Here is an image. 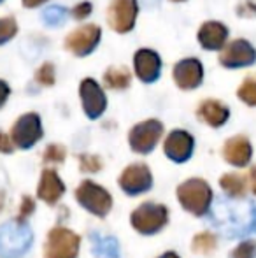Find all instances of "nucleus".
Masks as SVG:
<instances>
[{"instance_id":"obj_35","label":"nucleus","mask_w":256,"mask_h":258,"mask_svg":"<svg viewBox=\"0 0 256 258\" xmlns=\"http://www.w3.org/2000/svg\"><path fill=\"white\" fill-rule=\"evenodd\" d=\"M9 93H11V90H9V86H7V83L0 79V107L7 102V99H9Z\"/></svg>"},{"instance_id":"obj_21","label":"nucleus","mask_w":256,"mask_h":258,"mask_svg":"<svg viewBox=\"0 0 256 258\" xmlns=\"http://www.w3.org/2000/svg\"><path fill=\"white\" fill-rule=\"evenodd\" d=\"M219 186L225 191L228 197L232 199H244L247 194V179L240 174L235 172H228L225 176L219 177Z\"/></svg>"},{"instance_id":"obj_36","label":"nucleus","mask_w":256,"mask_h":258,"mask_svg":"<svg viewBox=\"0 0 256 258\" xmlns=\"http://www.w3.org/2000/svg\"><path fill=\"white\" fill-rule=\"evenodd\" d=\"M247 184H249L251 191L256 195V165L249 170V176H247Z\"/></svg>"},{"instance_id":"obj_11","label":"nucleus","mask_w":256,"mask_h":258,"mask_svg":"<svg viewBox=\"0 0 256 258\" xmlns=\"http://www.w3.org/2000/svg\"><path fill=\"white\" fill-rule=\"evenodd\" d=\"M195 150V139L186 130H174L167 136L163 151L168 160L176 163H185L192 158Z\"/></svg>"},{"instance_id":"obj_41","label":"nucleus","mask_w":256,"mask_h":258,"mask_svg":"<svg viewBox=\"0 0 256 258\" xmlns=\"http://www.w3.org/2000/svg\"><path fill=\"white\" fill-rule=\"evenodd\" d=\"M0 2H4V0H0Z\"/></svg>"},{"instance_id":"obj_10","label":"nucleus","mask_w":256,"mask_h":258,"mask_svg":"<svg viewBox=\"0 0 256 258\" xmlns=\"http://www.w3.org/2000/svg\"><path fill=\"white\" fill-rule=\"evenodd\" d=\"M79 93H81L82 100V111L90 119H97L104 114L107 107V99L104 95L102 88L99 86V83L92 78L82 79L81 86H79Z\"/></svg>"},{"instance_id":"obj_40","label":"nucleus","mask_w":256,"mask_h":258,"mask_svg":"<svg viewBox=\"0 0 256 258\" xmlns=\"http://www.w3.org/2000/svg\"><path fill=\"white\" fill-rule=\"evenodd\" d=\"M172 2H183V0H172Z\"/></svg>"},{"instance_id":"obj_14","label":"nucleus","mask_w":256,"mask_h":258,"mask_svg":"<svg viewBox=\"0 0 256 258\" xmlns=\"http://www.w3.org/2000/svg\"><path fill=\"white\" fill-rule=\"evenodd\" d=\"M65 194V183L55 169H44L37 184V197L48 206H55L62 201Z\"/></svg>"},{"instance_id":"obj_24","label":"nucleus","mask_w":256,"mask_h":258,"mask_svg":"<svg viewBox=\"0 0 256 258\" xmlns=\"http://www.w3.org/2000/svg\"><path fill=\"white\" fill-rule=\"evenodd\" d=\"M42 20L44 23H48L49 27H58L67 20V9L62 6H51L48 9H44L42 13Z\"/></svg>"},{"instance_id":"obj_5","label":"nucleus","mask_w":256,"mask_h":258,"mask_svg":"<svg viewBox=\"0 0 256 258\" xmlns=\"http://www.w3.org/2000/svg\"><path fill=\"white\" fill-rule=\"evenodd\" d=\"M81 237L74 230L55 227L49 230L44 242V258H77Z\"/></svg>"},{"instance_id":"obj_12","label":"nucleus","mask_w":256,"mask_h":258,"mask_svg":"<svg viewBox=\"0 0 256 258\" xmlns=\"http://www.w3.org/2000/svg\"><path fill=\"white\" fill-rule=\"evenodd\" d=\"M137 18V0H113L107 13L109 25L120 34H127L133 28Z\"/></svg>"},{"instance_id":"obj_4","label":"nucleus","mask_w":256,"mask_h":258,"mask_svg":"<svg viewBox=\"0 0 256 258\" xmlns=\"http://www.w3.org/2000/svg\"><path fill=\"white\" fill-rule=\"evenodd\" d=\"M75 201L90 214L97 218H106L113 209V197L111 194L95 181L84 179L75 188Z\"/></svg>"},{"instance_id":"obj_16","label":"nucleus","mask_w":256,"mask_h":258,"mask_svg":"<svg viewBox=\"0 0 256 258\" xmlns=\"http://www.w3.org/2000/svg\"><path fill=\"white\" fill-rule=\"evenodd\" d=\"M253 156V146L246 136H235L223 146V158L233 167H246Z\"/></svg>"},{"instance_id":"obj_29","label":"nucleus","mask_w":256,"mask_h":258,"mask_svg":"<svg viewBox=\"0 0 256 258\" xmlns=\"http://www.w3.org/2000/svg\"><path fill=\"white\" fill-rule=\"evenodd\" d=\"M65 155H67V151H65V148L62 144H49V146L46 148L42 158L48 163H63Z\"/></svg>"},{"instance_id":"obj_33","label":"nucleus","mask_w":256,"mask_h":258,"mask_svg":"<svg viewBox=\"0 0 256 258\" xmlns=\"http://www.w3.org/2000/svg\"><path fill=\"white\" fill-rule=\"evenodd\" d=\"M90 14H92V4L90 2H81L72 9V16H74L75 20H84Z\"/></svg>"},{"instance_id":"obj_6","label":"nucleus","mask_w":256,"mask_h":258,"mask_svg":"<svg viewBox=\"0 0 256 258\" xmlns=\"http://www.w3.org/2000/svg\"><path fill=\"white\" fill-rule=\"evenodd\" d=\"M42 123L37 112H27L23 114L11 130L13 144L20 150H30L42 139Z\"/></svg>"},{"instance_id":"obj_32","label":"nucleus","mask_w":256,"mask_h":258,"mask_svg":"<svg viewBox=\"0 0 256 258\" xmlns=\"http://www.w3.org/2000/svg\"><path fill=\"white\" fill-rule=\"evenodd\" d=\"M237 14L240 18H256V0H242L237 6Z\"/></svg>"},{"instance_id":"obj_15","label":"nucleus","mask_w":256,"mask_h":258,"mask_svg":"<svg viewBox=\"0 0 256 258\" xmlns=\"http://www.w3.org/2000/svg\"><path fill=\"white\" fill-rule=\"evenodd\" d=\"M202 78H204V69L197 58H186L174 67V81L183 90H195L200 86Z\"/></svg>"},{"instance_id":"obj_1","label":"nucleus","mask_w":256,"mask_h":258,"mask_svg":"<svg viewBox=\"0 0 256 258\" xmlns=\"http://www.w3.org/2000/svg\"><path fill=\"white\" fill-rule=\"evenodd\" d=\"M176 195L183 209L193 216H205L214 199L211 184L202 177H190L183 181L176 190Z\"/></svg>"},{"instance_id":"obj_3","label":"nucleus","mask_w":256,"mask_h":258,"mask_svg":"<svg viewBox=\"0 0 256 258\" xmlns=\"http://www.w3.org/2000/svg\"><path fill=\"white\" fill-rule=\"evenodd\" d=\"M130 223L135 232L142 235H154L168 223V209L158 202H142L132 211Z\"/></svg>"},{"instance_id":"obj_37","label":"nucleus","mask_w":256,"mask_h":258,"mask_svg":"<svg viewBox=\"0 0 256 258\" xmlns=\"http://www.w3.org/2000/svg\"><path fill=\"white\" fill-rule=\"evenodd\" d=\"M21 2H23V6L28 7V9H34V7L42 6V4L48 2V0H21Z\"/></svg>"},{"instance_id":"obj_39","label":"nucleus","mask_w":256,"mask_h":258,"mask_svg":"<svg viewBox=\"0 0 256 258\" xmlns=\"http://www.w3.org/2000/svg\"><path fill=\"white\" fill-rule=\"evenodd\" d=\"M2 207H4V197L0 195V211H2Z\"/></svg>"},{"instance_id":"obj_9","label":"nucleus","mask_w":256,"mask_h":258,"mask_svg":"<svg viewBox=\"0 0 256 258\" xmlns=\"http://www.w3.org/2000/svg\"><path fill=\"white\" fill-rule=\"evenodd\" d=\"M100 37H102V30L97 25H84V27L68 34L67 41H65V48L70 53H74L75 56H86L99 46Z\"/></svg>"},{"instance_id":"obj_18","label":"nucleus","mask_w":256,"mask_h":258,"mask_svg":"<svg viewBox=\"0 0 256 258\" xmlns=\"http://www.w3.org/2000/svg\"><path fill=\"white\" fill-rule=\"evenodd\" d=\"M228 37V28L219 21H207L198 32V42L205 49H221Z\"/></svg>"},{"instance_id":"obj_34","label":"nucleus","mask_w":256,"mask_h":258,"mask_svg":"<svg viewBox=\"0 0 256 258\" xmlns=\"http://www.w3.org/2000/svg\"><path fill=\"white\" fill-rule=\"evenodd\" d=\"M14 151V144H13V139H11L9 136H6V134L0 132V153H13Z\"/></svg>"},{"instance_id":"obj_13","label":"nucleus","mask_w":256,"mask_h":258,"mask_svg":"<svg viewBox=\"0 0 256 258\" xmlns=\"http://www.w3.org/2000/svg\"><path fill=\"white\" fill-rule=\"evenodd\" d=\"M219 61L226 69L247 67V65H253L256 61V49L244 39H237L223 49Z\"/></svg>"},{"instance_id":"obj_19","label":"nucleus","mask_w":256,"mask_h":258,"mask_svg":"<svg viewBox=\"0 0 256 258\" xmlns=\"http://www.w3.org/2000/svg\"><path fill=\"white\" fill-rule=\"evenodd\" d=\"M198 118L205 121L209 126L219 128L230 118V111L226 105H223L219 100H204L198 107Z\"/></svg>"},{"instance_id":"obj_22","label":"nucleus","mask_w":256,"mask_h":258,"mask_svg":"<svg viewBox=\"0 0 256 258\" xmlns=\"http://www.w3.org/2000/svg\"><path fill=\"white\" fill-rule=\"evenodd\" d=\"M216 248H218V237L209 230L198 232L192 241L193 253L198 255H211L212 251H216Z\"/></svg>"},{"instance_id":"obj_25","label":"nucleus","mask_w":256,"mask_h":258,"mask_svg":"<svg viewBox=\"0 0 256 258\" xmlns=\"http://www.w3.org/2000/svg\"><path fill=\"white\" fill-rule=\"evenodd\" d=\"M18 32V23L14 18H0V44H6L11 39L16 35Z\"/></svg>"},{"instance_id":"obj_31","label":"nucleus","mask_w":256,"mask_h":258,"mask_svg":"<svg viewBox=\"0 0 256 258\" xmlns=\"http://www.w3.org/2000/svg\"><path fill=\"white\" fill-rule=\"evenodd\" d=\"M34 211H35V201L30 197V195H25V197L21 199V206H20V211H18L16 221L25 223V220H27L28 216H32Z\"/></svg>"},{"instance_id":"obj_8","label":"nucleus","mask_w":256,"mask_h":258,"mask_svg":"<svg viewBox=\"0 0 256 258\" xmlns=\"http://www.w3.org/2000/svg\"><path fill=\"white\" fill-rule=\"evenodd\" d=\"M118 184L130 197H137L153 188V174L146 163H132L123 169Z\"/></svg>"},{"instance_id":"obj_2","label":"nucleus","mask_w":256,"mask_h":258,"mask_svg":"<svg viewBox=\"0 0 256 258\" xmlns=\"http://www.w3.org/2000/svg\"><path fill=\"white\" fill-rule=\"evenodd\" d=\"M32 230L27 223L21 221H7L0 227V256L21 258L32 246Z\"/></svg>"},{"instance_id":"obj_17","label":"nucleus","mask_w":256,"mask_h":258,"mask_svg":"<svg viewBox=\"0 0 256 258\" xmlns=\"http://www.w3.org/2000/svg\"><path fill=\"white\" fill-rule=\"evenodd\" d=\"M135 63V72L140 81L144 83H154L160 78L161 71V60L154 51L151 49H139L133 58Z\"/></svg>"},{"instance_id":"obj_27","label":"nucleus","mask_w":256,"mask_h":258,"mask_svg":"<svg viewBox=\"0 0 256 258\" xmlns=\"http://www.w3.org/2000/svg\"><path fill=\"white\" fill-rule=\"evenodd\" d=\"M230 258H256V241L247 239L242 241L232 249Z\"/></svg>"},{"instance_id":"obj_7","label":"nucleus","mask_w":256,"mask_h":258,"mask_svg":"<svg viewBox=\"0 0 256 258\" xmlns=\"http://www.w3.org/2000/svg\"><path fill=\"white\" fill-rule=\"evenodd\" d=\"M163 134V125L158 119H147L139 125H135L128 134V143L132 151L139 155H147L156 148Z\"/></svg>"},{"instance_id":"obj_38","label":"nucleus","mask_w":256,"mask_h":258,"mask_svg":"<svg viewBox=\"0 0 256 258\" xmlns=\"http://www.w3.org/2000/svg\"><path fill=\"white\" fill-rule=\"evenodd\" d=\"M158 258H181V256H179L176 251H165L163 255H160Z\"/></svg>"},{"instance_id":"obj_20","label":"nucleus","mask_w":256,"mask_h":258,"mask_svg":"<svg viewBox=\"0 0 256 258\" xmlns=\"http://www.w3.org/2000/svg\"><path fill=\"white\" fill-rule=\"evenodd\" d=\"M90 241H92V251L97 258H120V246L111 235L92 234Z\"/></svg>"},{"instance_id":"obj_28","label":"nucleus","mask_w":256,"mask_h":258,"mask_svg":"<svg viewBox=\"0 0 256 258\" xmlns=\"http://www.w3.org/2000/svg\"><path fill=\"white\" fill-rule=\"evenodd\" d=\"M239 99L247 105H256V81L254 79H246L242 83V86L237 92Z\"/></svg>"},{"instance_id":"obj_23","label":"nucleus","mask_w":256,"mask_h":258,"mask_svg":"<svg viewBox=\"0 0 256 258\" xmlns=\"http://www.w3.org/2000/svg\"><path fill=\"white\" fill-rule=\"evenodd\" d=\"M104 81L113 90H125L130 85V72L125 67H111L104 74Z\"/></svg>"},{"instance_id":"obj_30","label":"nucleus","mask_w":256,"mask_h":258,"mask_svg":"<svg viewBox=\"0 0 256 258\" xmlns=\"http://www.w3.org/2000/svg\"><path fill=\"white\" fill-rule=\"evenodd\" d=\"M35 79H37L39 85L42 86H53L55 85V67L51 63H44L41 65V69L35 74Z\"/></svg>"},{"instance_id":"obj_26","label":"nucleus","mask_w":256,"mask_h":258,"mask_svg":"<svg viewBox=\"0 0 256 258\" xmlns=\"http://www.w3.org/2000/svg\"><path fill=\"white\" fill-rule=\"evenodd\" d=\"M104 167L102 158L97 155H79V169L82 172H90V174H95L99 172L100 169Z\"/></svg>"}]
</instances>
